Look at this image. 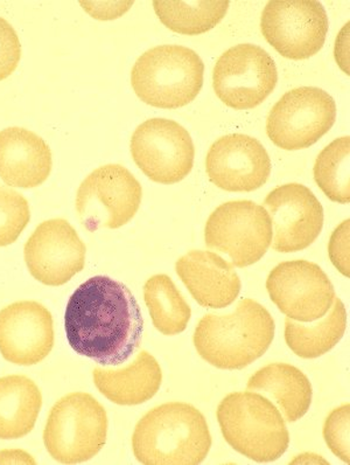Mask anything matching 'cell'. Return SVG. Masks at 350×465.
Listing matches in <instances>:
<instances>
[{"mask_svg": "<svg viewBox=\"0 0 350 465\" xmlns=\"http://www.w3.org/2000/svg\"><path fill=\"white\" fill-rule=\"evenodd\" d=\"M64 330L80 356L102 366H121L140 349L144 318L125 284L99 275L85 281L69 299Z\"/></svg>", "mask_w": 350, "mask_h": 465, "instance_id": "cell-1", "label": "cell"}, {"mask_svg": "<svg viewBox=\"0 0 350 465\" xmlns=\"http://www.w3.org/2000/svg\"><path fill=\"white\" fill-rule=\"evenodd\" d=\"M211 434L205 415L186 402H167L138 421L132 450L145 465H197L209 456Z\"/></svg>", "mask_w": 350, "mask_h": 465, "instance_id": "cell-2", "label": "cell"}, {"mask_svg": "<svg viewBox=\"0 0 350 465\" xmlns=\"http://www.w3.org/2000/svg\"><path fill=\"white\" fill-rule=\"evenodd\" d=\"M276 324L258 302L244 299L230 313H209L195 329V349L203 361L219 370H243L267 353Z\"/></svg>", "mask_w": 350, "mask_h": 465, "instance_id": "cell-3", "label": "cell"}, {"mask_svg": "<svg viewBox=\"0 0 350 465\" xmlns=\"http://www.w3.org/2000/svg\"><path fill=\"white\" fill-rule=\"evenodd\" d=\"M217 416L227 443L255 462H274L290 446V432L278 408L256 391L228 394Z\"/></svg>", "mask_w": 350, "mask_h": 465, "instance_id": "cell-4", "label": "cell"}, {"mask_svg": "<svg viewBox=\"0 0 350 465\" xmlns=\"http://www.w3.org/2000/svg\"><path fill=\"white\" fill-rule=\"evenodd\" d=\"M200 55L180 45H161L142 53L131 72L134 93L151 107L178 109L197 99L203 85Z\"/></svg>", "mask_w": 350, "mask_h": 465, "instance_id": "cell-5", "label": "cell"}, {"mask_svg": "<svg viewBox=\"0 0 350 465\" xmlns=\"http://www.w3.org/2000/svg\"><path fill=\"white\" fill-rule=\"evenodd\" d=\"M105 408L92 395L76 391L53 406L44 430L48 454L63 464L87 462L107 442Z\"/></svg>", "mask_w": 350, "mask_h": 465, "instance_id": "cell-6", "label": "cell"}, {"mask_svg": "<svg viewBox=\"0 0 350 465\" xmlns=\"http://www.w3.org/2000/svg\"><path fill=\"white\" fill-rule=\"evenodd\" d=\"M272 222L267 211L251 200L219 205L205 227L206 246L229 256L234 267L258 263L272 243Z\"/></svg>", "mask_w": 350, "mask_h": 465, "instance_id": "cell-7", "label": "cell"}, {"mask_svg": "<svg viewBox=\"0 0 350 465\" xmlns=\"http://www.w3.org/2000/svg\"><path fill=\"white\" fill-rule=\"evenodd\" d=\"M142 199L141 183L126 167L108 164L97 167L81 183L76 211L85 230H117L131 222Z\"/></svg>", "mask_w": 350, "mask_h": 465, "instance_id": "cell-8", "label": "cell"}, {"mask_svg": "<svg viewBox=\"0 0 350 465\" xmlns=\"http://www.w3.org/2000/svg\"><path fill=\"white\" fill-rule=\"evenodd\" d=\"M336 114L335 101L323 89H292L268 113L267 134L280 149H308L332 129Z\"/></svg>", "mask_w": 350, "mask_h": 465, "instance_id": "cell-9", "label": "cell"}, {"mask_svg": "<svg viewBox=\"0 0 350 465\" xmlns=\"http://www.w3.org/2000/svg\"><path fill=\"white\" fill-rule=\"evenodd\" d=\"M328 27L327 12L316 0H271L260 18L264 38L290 60L316 55L324 47Z\"/></svg>", "mask_w": 350, "mask_h": 465, "instance_id": "cell-10", "label": "cell"}, {"mask_svg": "<svg viewBox=\"0 0 350 465\" xmlns=\"http://www.w3.org/2000/svg\"><path fill=\"white\" fill-rule=\"evenodd\" d=\"M278 71L274 58L252 44L236 45L219 56L213 71V88L227 107H258L275 91Z\"/></svg>", "mask_w": 350, "mask_h": 465, "instance_id": "cell-11", "label": "cell"}, {"mask_svg": "<svg viewBox=\"0 0 350 465\" xmlns=\"http://www.w3.org/2000/svg\"><path fill=\"white\" fill-rule=\"evenodd\" d=\"M134 163L151 181L173 185L193 169L195 146L184 126L167 118H151L131 137Z\"/></svg>", "mask_w": 350, "mask_h": 465, "instance_id": "cell-12", "label": "cell"}, {"mask_svg": "<svg viewBox=\"0 0 350 465\" xmlns=\"http://www.w3.org/2000/svg\"><path fill=\"white\" fill-rule=\"evenodd\" d=\"M267 291L280 312L300 323L327 315L336 297L323 268L306 260L287 261L272 269Z\"/></svg>", "mask_w": 350, "mask_h": 465, "instance_id": "cell-13", "label": "cell"}, {"mask_svg": "<svg viewBox=\"0 0 350 465\" xmlns=\"http://www.w3.org/2000/svg\"><path fill=\"white\" fill-rule=\"evenodd\" d=\"M85 252L75 228L61 218L40 223L24 247L28 272L48 287L66 284L83 272Z\"/></svg>", "mask_w": 350, "mask_h": 465, "instance_id": "cell-14", "label": "cell"}, {"mask_svg": "<svg viewBox=\"0 0 350 465\" xmlns=\"http://www.w3.org/2000/svg\"><path fill=\"white\" fill-rule=\"evenodd\" d=\"M263 207L272 222V250L296 252L306 250L324 227V207L307 186L291 183L267 194Z\"/></svg>", "mask_w": 350, "mask_h": 465, "instance_id": "cell-15", "label": "cell"}, {"mask_svg": "<svg viewBox=\"0 0 350 465\" xmlns=\"http://www.w3.org/2000/svg\"><path fill=\"white\" fill-rule=\"evenodd\" d=\"M271 170V158L262 143L243 134L219 138L206 157L209 181L228 192L258 190L266 185Z\"/></svg>", "mask_w": 350, "mask_h": 465, "instance_id": "cell-16", "label": "cell"}, {"mask_svg": "<svg viewBox=\"0 0 350 465\" xmlns=\"http://www.w3.org/2000/svg\"><path fill=\"white\" fill-rule=\"evenodd\" d=\"M54 346V322L46 307L20 301L0 310V354L20 366L39 364Z\"/></svg>", "mask_w": 350, "mask_h": 465, "instance_id": "cell-17", "label": "cell"}, {"mask_svg": "<svg viewBox=\"0 0 350 465\" xmlns=\"http://www.w3.org/2000/svg\"><path fill=\"white\" fill-rule=\"evenodd\" d=\"M175 271L193 299L203 308L229 307L241 292V279L233 263L217 252H187L175 262Z\"/></svg>", "mask_w": 350, "mask_h": 465, "instance_id": "cell-18", "label": "cell"}, {"mask_svg": "<svg viewBox=\"0 0 350 465\" xmlns=\"http://www.w3.org/2000/svg\"><path fill=\"white\" fill-rule=\"evenodd\" d=\"M52 151L30 130L12 126L0 132V179L6 185L34 189L52 173Z\"/></svg>", "mask_w": 350, "mask_h": 465, "instance_id": "cell-19", "label": "cell"}, {"mask_svg": "<svg viewBox=\"0 0 350 465\" xmlns=\"http://www.w3.org/2000/svg\"><path fill=\"white\" fill-rule=\"evenodd\" d=\"M93 383L100 393L120 406L141 405L160 390L162 371L157 359L148 351H141L131 364L123 369L96 367Z\"/></svg>", "mask_w": 350, "mask_h": 465, "instance_id": "cell-20", "label": "cell"}, {"mask_svg": "<svg viewBox=\"0 0 350 465\" xmlns=\"http://www.w3.org/2000/svg\"><path fill=\"white\" fill-rule=\"evenodd\" d=\"M247 390L270 400L278 408L285 421L296 422L311 407V381L296 366L275 362L260 369L249 379Z\"/></svg>", "mask_w": 350, "mask_h": 465, "instance_id": "cell-21", "label": "cell"}, {"mask_svg": "<svg viewBox=\"0 0 350 465\" xmlns=\"http://www.w3.org/2000/svg\"><path fill=\"white\" fill-rule=\"evenodd\" d=\"M42 407V391L32 379L17 374L0 378V439L30 434Z\"/></svg>", "mask_w": 350, "mask_h": 465, "instance_id": "cell-22", "label": "cell"}, {"mask_svg": "<svg viewBox=\"0 0 350 465\" xmlns=\"http://www.w3.org/2000/svg\"><path fill=\"white\" fill-rule=\"evenodd\" d=\"M347 329V312L335 297L328 315L308 324L285 320V341L292 352L303 359H316L335 348Z\"/></svg>", "mask_w": 350, "mask_h": 465, "instance_id": "cell-23", "label": "cell"}, {"mask_svg": "<svg viewBox=\"0 0 350 465\" xmlns=\"http://www.w3.org/2000/svg\"><path fill=\"white\" fill-rule=\"evenodd\" d=\"M228 0H156L153 9L169 30L185 35L206 34L226 17Z\"/></svg>", "mask_w": 350, "mask_h": 465, "instance_id": "cell-24", "label": "cell"}, {"mask_svg": "<svg viewBox=\"0 0 350 465\" xmlns=\"http://www.w3.org/2000/svg\"><path fill=\"white\" fill-rule=\"evenodd\" d=\"M144 301L154 328L165 336L184 332L192 310L185 297L165 274L150 277L144 285Z\"/></svg>", "mask_w": 350, "mask_h": 465, "instance_id": "cell-25", "label": "cell"}, {"mask_svg": "<svg viewBox=\"0 0 350 465\" xmlns=\"http://www.w3.org/2000/svg\"><path fill=\"white\" fill-rule=\"evenodd\" d=\"M350 138H337L317 154L313 174L320 190L334 203H349Z\"/></svg>", "mask_w": 350, "mask_h": 465, "instance_id": "cell-26", "label": "cell"}, {"mask_svg": "<svg viewBox=\"0 0 350 465\" xmlns=\"http://www.w3.org/2000/svg\"><path fill=\"white\" fill-rule=\"evenodd\" d=\"M30 220L27 199L10 187L0 186V247L17 242Z\"/></svg>", "mask_w": 350, "mask_h": 465, "instance_id": "cell-27", "label": "cell"}, {"mask_svg": "<svg viewBox=\"0 0 350 465\" xmlns=\"http://www.w3.org/2000/svg\"><path fill=\"white\" fill-rule=\"evenodd\" d=\"M350 405L345 403L333 410L326 419L324 438L334 455L345 463H350L349 434H350Z\"/></svg>", "mask_w": 350, "mask_h": 465, "instance_id": "cell-28", "label": "cell"}, {"mask_svg": "<svg viewBox=\"0 0 350 465\" xmlns=\"http://www.w3.org/2000/svg\"><path fill=\"white\" fill-rule=\"evenodd\" d=\"M22 59V45L15 28L0 17V81L14 74Z\"/></svg>", "mask_w": 350, "mask_h": 465, "instance_id": "cell-29", "label": "cell"}, {"mask_svg": "<svg viewBox=\"0 0 350 465\" xmlns=\"http://www.w3.org/2000/svg\"><path fill=\"white\" fill-rule=\"evenodd\" d=\"M349 219L341 223L332 232L328 243V255L333 266L345 277L349 272Z\"/></svg>", "mask_w": 350, "mask_h": 465, "instance_id": "cell-30", "label": "cell"}, {"mask_svg": "<svg viewBox=\"0 0 350 465\" xmlns=\"http://www.w3.org/2000/svg\"><path fill=\"white\" fill-rule=\"evenodd\" d=\"M34 457L23 450L0 451V464H35Z\"/></svg>", "mask_w": 350, "mask_h": 465, "instance_id": "cell-31", "label": "cell"}]
</instances>
